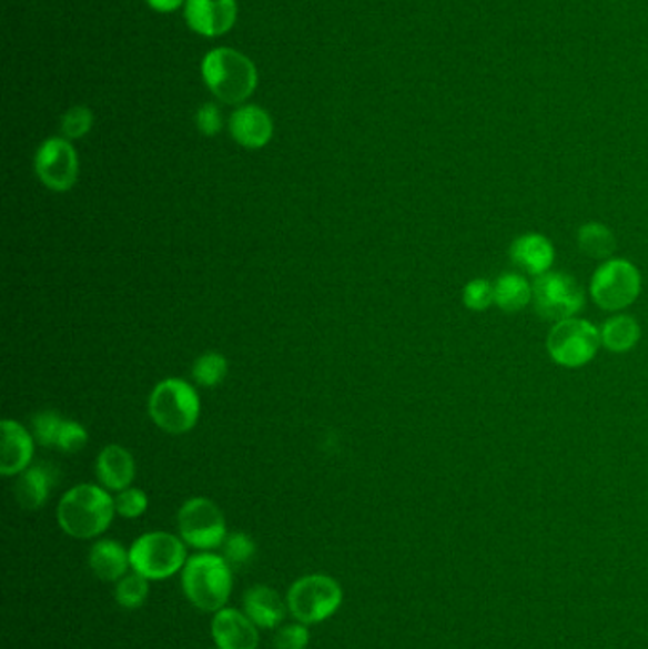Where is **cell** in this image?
<instances>
[{
	"label": "cell",
	"instance_id": "17",
	"mask_svg": "<svg viewBox=\"0 0 648 649\" xmlns=\"http://www.w3.org/2000/svg\"><path fill=\"white\" fill-rule=\"evenodd\" d=\"M58 477L60 473L52 464H33L27 467L26 471L18 475V480L13 486L16 501L26 511H37L47 504L53 486L58 485Z\"/></svg>",
	"mask_w": 648,
	"mask_h": 649
},
{
	"label": "cell",
	"instance_id": "11",
	"mask_svg": "<svg viewBox=\"0 0 648 649\" xmlns=\"http://www.w3.org/2000/svg\"><path fill=\"white\" fill-rule=\"evenodd\" d=\"M34 171L40 183L52 192H69L79 181V154L65 138H50L34 154Z\"/></svg>",
	"mask_w": 648,
	"mask_h": 649
},
{
	"label": "cell",
	"instance_id": "7",
	"mask_svg": "<svg viewBox=\"0 0 648 649\" xmlns=\"http://www.w3.org/2000/svg\"><path fill=\"white\" fill-rule=\"evenodd\" d=\"M641 293V274L628 258H609L589 282V295L605 312L628 308Z\"/></svg>",
	"mask_w": 648,
	"mask_h": 649
},
{
	"label": "cell",
	"instance_id": "28",
	"mask_svg": "<svg viewBox=\"0 0 648 649\" xmlns=\"http://www.w3.org/2000/svg\"><path fill=\"white\" fill-rule=\"evenodd\" d=\"M93 125V112L87 105H74L61 119V133L69 141L87 138Z\"/></svg>",
	"mask_w": 648,
	"mask_h": 649
},
{
	"label": "cell",
	"instance_id": "16",
	"mask_svg": "<svg viewBox=\"0 0 648 649\" xmlns=\"http://www.w3.org/2000/svg\"><path fill=\"white\" fill-rule=\"evenodd\" d=\"M509 258L525 274L535 277L544 276L556 263V247L543 234L529 232L516 237L509 245Z\"/></svg>",
	"mask_w": 648,
	"mask_h": 649
},
{
	"label": "cell",
	"instance_id": "20",
	"mask_svg": "<svg viewBox=\"0 0 648 649\" xmlns=\"http://www.w3.org/2000/svg\"><path fill=\"white\" fill-rule=\"evenodd\" d=\"M88 565L93 574L107 584H117L122 577L128 576V570L132 568L130 551L114 539L95 541L88 552Z\"/></svg>",
	"mask_w": 648,
	"mask_h": 649
},
{
	"label": "cell",
	"instance_id": "30",
	"mask_svg": "<svg viewBox=\"0 0 648 649\" xmlns=\"http://www.w3.org/2000/svg\"><path fill=\"white\" fill-rule=\"evenodd\" d=\"M114 509L117 515L124 518H140L141 515H145L149 509V498L141 488H126L122 493L114 496Z\"/></svg>",
	"mask_w": 648,
	"mask_h": 649
},
{
	"label": "cell",
	"instance_id": "6",
	"mask_svg": "<svg viewBox=\"0 0 648 649\" xmlns=\"http://www.w3.org/2000/svg\"><path fill=\"white\" fill-rule=\"evenodd\" d=\"M183 539L168 531H146L130 547L132 570L149 581H162L175 576L186 565V547Z\"/></svg>",
	"mask_w": 648,
	"mask_h": 649
},
{
	"label": "cell",
	"instance_id": "4",
	"mask_svg": "<svg viewBox=\"0 0 648 649\" xmlns=\"http://www.w3.org/2000/svg\"><path fill=\"white\" fill-rule=\"evenodd\" d=\"M199 392L181 378L159 382L149 397V416L162 432L183 435L199 424Z\"/></svg>",
	"mask_w": 648,
	"mask_h": 649
},
{
	"label": "cell",
	"instance_id": "3",
	"mask_svg": "<svg viewBox=\"0 0 648 649\" xmlns=\"http://www.w3.org/2000/svg\"><path fill=\"white\" fill-rule=\"evenodd\" d=\"M181 587L189 602L202 611L217 613L226 608L232 592V568L223 555L202 551L186 560Z\"/></svg>",
	"mask_w": 648,
	"mask_h": 649
},
{
	"label": "cell",
	"instance_id": "34",
	"mask_svg": "<svg viewBox=\"0 0 648 649\" xmlns=\"http://www.w3.org/2000/svg\"><path fill=\"white\" fill-rule=\"evenodd\" d=\"M145 2L146 7L153 8L154 12L160 13L175 12L186 4V0H145Z\"/></svg>",
	"mask_w": 648,
	"mask_h": 649
},
{
	"label": "cell",
	"instance_id": "22",
	"mask_svg": "<svg viewBox=\"0 0 648 649\" xmlns=\"http://www.w3.org/2000/svg\"><path fill=\"white\" fill-rule=\"evenodd\" d=\"M533 302V285L522 274L504 272L495 282V304L504 314H517Z\"/></svg>",
	"mask_w": 648,
	"mask_h": 649
},
{
	"label": "cell",
	"instance_id": "21",
	"mask_svg": "<svg viewBox=\"0 0 648 649\" xmlns=\"http://www.w3.org/2000/svg\"><path fill=\"white\" fill-rule=\"evenodd\" d=\"M641 338V325L634 315L618 314L603 323L601 344L612 354H626Z\"/></svg>",
	"mask_w": 648,
	"mask_h": 649
},
{
	"label": "cell",
	"instance_id": "26",
	"mask_svg": "<svg viewBox=\"0 0 648 649\" xmlns=\"http://www.w3.org/2000/svg\"><path fill=\"white\" fill-rule=\"evenodd\" d=\"M255 552H257V545L253 541L252 536H247L244 531H232L223 544V557L231 565V568H242V566L250 565Z\"/></svg>",
	"mask_w": 648,
	"mask_h": 649
},
{
	"label": "cell",
	"instance_id": "12",
	"mask_svg": "<svg viewBox=\"0 0 648 649\" xmlns=\"http://www.w3.org/2000/svg\"><path fill=\"white\" fill-rule=\"evenodd\" d=\"M239 18L236 0H186L185 21L192 33L217 39L229 33Z\"/></svg>",
	"mask_w": 648,
	"mask_h": 649
},
{
	"label": "cell",
	"instance_id": "29",
	"mask_svg": "<svg viewBox=\"0 0 648 649\" xmlns=\"http://www.w3.org/2000/svg\"><path fill=\"white\" fill-rule=\"evenodd\" d=\"M463 302L472 312H485L495 302V283L489 280H472L464 287Z\"/></svg>",
	"mask_w": 648,
	"mask_h": 649
},
{
	"label": "cell",
	"instance_id": "15",
	"mask_svg": "<svg viewBox=\"0 0 648 649\" xmlns=\"http://www.w3.org/2000/svg\"><path fill=\"white\" fill-rule=\"evenodd\" d=\"M231 135L240 146L257 151L271 143L274 135V122L271 114L259 105H240L229 120Z\"/></svg>",
	"mask_w": 648,
	"mask_h": 649
},
{
	"label": "cell",
	"instance_id": "32",
	"mask_svg": "<svg viewBox=\"0 0 648 649\" xmlns=\"http://www.w3.org/2000/svg\"><path fill=\"white\" fill-rule=\"evenodd\" d=\"M308 642H311V632L303 623L285 625L274 637L276 649H306Z\"/></svg>",
	"mask_w": 648,
	"mask_h": 649
},
{
	"label": "cell",
	"instance_id": "5",
	"mask_svg": "<svg viewBox=\"0 0 648 649\" xmlns=\"http://www.w3.org/2000/svg\"><path fill=\"white\" fill-rule=\"evenodd\" d=\"M287 610L298 623L316 625L337 613L343 604V587L335 577L311 574L298 577L287 590Z\"/></svg>",
	"mask_w": 648,
	"mask_h": 649
},
{
	"label": "cell",
	"instance_id": "19",
	"mask_svg": "<svg viewBox=\"0 0 648 649\" xmlns=\"http://www.w3.org/2000/svg\"><path fill=\"white\" fill-rule=\"evenodd\" d=\"M287 611V602L280 597L279 590L269 585H253L245 590L244 613L259 629H276L284 621Z\"/></svg>",
	"mask_w": 648,
	"mask_h": 649
},
{
	"label": "cell",
	"instance_id": "14",
	"mask_svg": "<svg viewBox=\"0 0 648 649\" xmlns=\"http://www.w3.org/2000/svg\"><path fill=\"white\" fill-rule=\"evenodd\" d=\"M212 637L217 649H257L259 627L244 611L223 608L213 616Z\"/></svg>",
	"mask_w": 648,
	"mask_h": 649
},
{
	"label": "cell",
	"instance_id": "25",
	"mask_svg": "<svg viewBox=\"0 0 648 649\" xmlns=\"http://www.w3.org/2000/svg\"><path fill=\"white\" fill-rule=\"evenodd\" d=\"M149 584L151 581L145 576L132 570V574L117 581V589H114L117 604L124 610H138L149 598Z\"/></svg>",
	"mask_w": 648,
	"mask_h": 649
},
{
	"label": "cell",
	"instance_id": "23",
	"mask_svg": "<svg viewBox=\"0 0 648 649\" xmlns=\"http://www.w3.org/2000/svg\"><path fill=\"white\" fill-rule=\"evenodd\" d=\"M578 247L589 258L609 261L616 250V237L609 226L591 221L578 230Z\"/></svg>",
	"mask_w": 648,
	"mask_h": 649
},
{
	"label": "cell",
	"instance_id": "2",
	"mask_svg": "<svg viewBox=\"0 0 648 649\" xmlns=\"http://www.w3.org/2000/svg\"><path fill=\"white\" fill-rule=\"evenodd\" d=\"M200 69L207 90L225 105H244L257 88V67L232 48H213L205 53Z\"/></svg>",
	"mask_w": 648,
	"mask_h": 649
},
{
	"label": "cell",
	"instance_id": "8",
	"mask_svg": "<svg viewBox=\"0 0 648 649\" xmlns=\"http://www.w3.org/2000/svg\"><path fill=\"white\" fill-rule=\"evenodd\" d=\"M601 346V331L578 317L559 322L549 331L546 348L557 365L578 368L594 361Z\"/></svg>",
	"mask_w": 648,
	"mask_h": 649
},
{
	"label": "cell",
	"instance_id": "33",
	"mask_svg": "<svg viewBox=\"0 0 648 649\" xmlns=\"http://www.w3.org/2000/svg\"><path fill=\"white\" fill-rule=\"evenodd\" d=\"M196 128L205 138H215L223 130V114L215 103H204L196 112Z\"/></svg>",
	"mask_w": 648,
	"mask_h": 649
},
{
	"label": "cell",
	"instance_id": "24",
	"mask_svg": "<svg viewBox=\"0 0 648 649\" xmlns=\"http://www.w3.org/2000/svg\"><path fill=\"white\" fill-rule=\"evenodd\" d=\"M229 374V361L217 352H207L200 355L192 365V378L202 387H217Z\"/></svg>",
	"mask_w": 648,
	"mask_h": 649
},
{
	"label": "cell",
	"instance_id": "31",
	"mask_svg": "<svg viewBox=\"0 0 648 649\" xmlns=\"http://www.w3.org/2000/svg\"><path fill=\"white\" fill-rule=\"evenodd\" d=\"M88 432L87 427L74 420L63 422L61 426L60 439H58V450L65 454L80 453L84 446L88 445Z\"/></svg>",
	"mask_w": 648,
	"mask_h": 649
},
{
	"label": "cell",
	"instance_id": "13",
	"mask_svg": "<svg viewBox=\"0 0 648 649\" xmlns=\"http://www.w3.org/2000/svg\"><path fill=\"white\" fill-rule=\"evenodd\" d=\"M0 473L13 477L33 466L34 437L20 422L2 420L0 424Z\"/></svg>",
	"mask_w": 648,
	"mask_h": 649
},
{
	"label": "cell",
	"instance_id": "18",
	"mask_svg": "<svg viewBox=\"0 0 648 649\" xmlns=\"http://www.w3.org/2000/svg\"><path fill=\"white\" fill-rule=\"evenodd\" d=\"M95 475L103 488L122 493L135 479V459L124 446L107 445L95 459Z\"/></svg>",
	"mask_w": 648,
	"mask_h": 649
},
{
	"label": "cell",
	"instance_id": "10",
	"mask_svg": "<svg viewBox=\"0 0 648 649\" xmlns=\"http://www.w3.org/2000/svg\"><path fill=\"white\" fill-rule=\"evenodd\" d=\"M586 293L575 277L565 272H548L533 283V306L548 322H565L580 314Z\"/></svg>",
	"mask_w": 648,
	"mask_h": 649
},
{
	"label": "cell",
	"instance_id": "1",
	"mask_svg": "<svg viewBox=\"0 0 648 649\" xmlns=\"http://www.w3.org/2000/svg\"><path fill=\"white\" fill-rule=\"evenodd\" d=\"M114 515V498L109 490L88 483L67 490L55 511L61 530L77 539L98 538L111 526Z\"/></svg>",
	"mask_w": 648,
	"mask_h": 649
},
{
	"label": "cell",
	"instance_id": "27",
	"mask_svg": "<svg viewBox=\"0 0 648 649\" xmlns=\"http://www.w3.org/2000/svg\"><path fill=\"white\" fill-rule=\"evenodd\" d=\"M65 418L55 410H40L33 416V437L39 445L53 448L58 446L60 439L61 426Z\"/></svg>",
	"mask_w": 648,
	"mask_h": 649
},
{
	"label": "cell",
	"instance_id": "9",
	"mask_svg": "<svg viewBox=\"0 0 648 649\" xmlns=\"http://www.w3.org/2000/svg\"><path fill=\"white\" fill-rule=\"evenodd\" d=\"M179 538L199 551H213L225 544L229 530L219 505L207 498L186 499L178 513Z\"/></svg>",
	"mask_w": 648,
	"mask_h": 649
}]
</instances>
